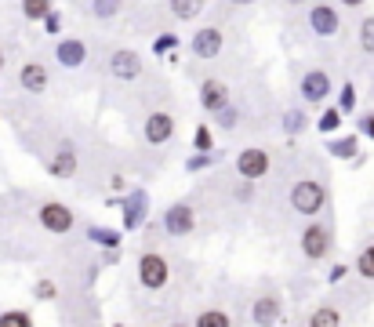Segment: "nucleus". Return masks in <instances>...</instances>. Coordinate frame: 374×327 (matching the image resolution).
Segmentation results:
<instances>
[{
  "label": "nucleus",
  "instance_id": "f257e3e1",
  "mask_svg": "<svg viewBox=\"0 0 374 327\" xmlns=\"http://www.w3.org/2000/svg\"><path fill=\"white\" fill-rule=\"evenodd\" d=\"M323 200H327V193H323L320 182H298L295 189H290V204H295V211H302V214H316L323 207Z\"/></svg>",
  "mask_w": 374,
  "mask_h": 327
},
{
  "label": "nucleus",
  "instance_id": "f03ea898",
  "mask_svg": "<svg viewBox=\"0 0 374 327\" xmlns=\"http://www.w3.org/2000/svg\"><path fill=\"white\" fill-rule=\"evenodd\" d=\"M138 280L145 283V288H163V283H168V258L145 251L138 258Z\"/></svg>",
  "mask_w": 374,
  "mask_h": 327
},
{
  "label": "nucleus",
  "instance_id": "7ed1b4c3",
  "mask_svg": "<svg viewBox=\"0 0 374 327\" xmlns=\"http://www.w3.org/2000/svg\"><path fill=\"white\" fill-rule=\"evenodd\" d=\"M40 222H44V229H51V233H69L73 229V211L66 204H58V200H48L44 207H40Z\"/></svg>",
  "mask_w": 374,
  "mask_h": 327
},
{
  "label": "nucleus",
  "instance_id": "20e7f679",
  "mask_svg": "<svg viewBox=\"0 0 374 327\" xmlns=\"http://www.w3.org/2000/svg\"><path fill=\"white\" fill-rule=\"evenodd\" d=\"M327 248H330V233L323 229V226H309L305 233H302V251H305V258H323L327 255Z\"/></svg>",
  "mask_w": 374,
  "mask_h": 327
},
{
  "label": "nucleus",
  "instance_id": "39448f33",
  "mask_svg": "<svg viewBox=\"0 0 374 327\" xmlns=\"http://www.w3.org/2000/svg\"><path fill=\"white\" fill-rule=\"evenodd\" d=\"M236 167H240L243 179H262V174L269 171V153L265 149H243Z\"/></svg>",
  "mask_w": 374,
  "mask_h": 327
},
{
  "label": "nucleus",
  "instance_id": "423d86ee",
  "mask_svg": "<svg viewBox=\"0 0 374 327\" xmlns=\"http://www.w3.org/2000/svg\"><path fill=\"white\" fill-rule=\"evenodd\" d=\"M109 65H113V77H120V80H131V77L142 73V58L135 51H116L109 58Z\"/></svg>",
  "mask_w": 374,
  "mask_h": 327
},
{
  "label": "nucleus",
  "instance_id": "0eeeda50",
  "mask_svg": "<svg viewBox=\"0 0 374 327\" xmlns=\"http://www.w3.org/2000/svg\"><path fill=\"white\" fill-rule=\"evenodd\" d=\"M175 135V120L168 113H153L149 120H145V139L149 142H168Z\"/></svg>",
  "mask_w": 374,
  "mask_h": 327
},
{
  "label": "nucleus",
  "instance_id": "6e6552de",
  "mask_svg": "<svg viewBox=\"0 0 374 327\" xmlns=\"http://www.w3.org/2000/svg\"><path fill=\"white\" fill-rule=\"evenodd\" d=\"M193 51H196L200 58L218 55V51H222V33H218V30H200L196 40H193Z\"/></svg>",
  "mask_w": 374,
  "mask_h": 327
},
{
  "label": "nucleus",
  "instance_id": "1a4fd4ad",
  "mask_svg": "<svg viewBox=\"0 0 374 327\" xmlns=\"http://www.w3.org/2000/svg\"><path fill=\"white\" fill-rule=\"evenodd\" d=\"M313 30L320 33V37H330L338 30V15H335V8H327V4H320V8H313Z\"/></svg>",
  "mask_w": 374,
  "mask_h": 327
},
{
  "label": "nucleus",
  "instance_id": "9d476101",
  "mask_svg": "<svg viewBox=\"0 0 374 327\" xmlns=\"http://www.w3.org/2000/svg\"><path fill=\"white\" fill-rule=\"evenodd\" d=\"M200 95H203V105H207V109H222L225 102H229V91H225L222 80H207V84L200 87Z\"/></svg>",
  "mask_w": 374,
  "mask_h": 327
},
{
  "label": "nucleus",
  "instance_id": "9b49d317",
  "mask_svg": "<svg viewBox=\"0 0 374 327\" xmlns=\"http://www.w3.org/2000/svg\"><path fill=\"white\" fill-rule=\"evenodd\" d=\"M193 229V211L185 207V204H178V207H171L168 211V233H189Z\"/></svg>",
  "mask_w": 374,
  "mask_h": 327
},
{
  "label": "nucleus",
  "instance_id": "f8f14e48",
  "mask_svg": "<svg viewBox=\"0 0 374 327\" xmlns=\"http://www.w3.org/2000/svg\"><path fill=\"white\" fill-rule=\"evenodd\" d=\"M327 87H330L327 73H309V77H305V84H302V95H305L309 102H320V98L327 95Z\"/></svg>",
  "mask_w": 374,
  "mask_h": 327
},
{
  "label": "nucleus",
  "instance_id": "ddd939ff",
  "mask_svg": "<svg viewBox=\"0 0 374 327\" xmlns=\"http://www.w3.org/2000/svg\"><path fill=\"white\" fill-rule=\"evenodd\" d=\"M22 87H26V91H44V87H48V73H44V65H36V62L22 65Z\"/></svg>",
  "mask_w": 374,
  "mask_h": 327
},
{
  "label": "nucleus",
  "instance_id": "4468645a",
  "mask_svg": "<svg viewBox=\"0 0 374 327\" xmlns=\"http://www.w3.org/2000/svg\"><path fill=\"white\" fill-rule=\"evenodd\" d=\"M280 316V298H258V305H255V320H258V327H269Z\"/></svg>",
  "mask_w": 374,
  "mask_h": 327
},
{
  "label": "nucleus",
  "instance_id": "2eb2a0df",
  "mask_svg": "<svg viewBox=\"0 0 374 327\" xmlns=\"http://www.w3.org/2000/svg\"><path fill=\"white\" fill-rule=\"evenodd\" d=\"M309 327H342V313L335 305H320V309L309 316Z\"/></svg>",
  "mask_w": 374,
  "mask_h": 327
},
{
  "label": "nucleus",
  "instance_id": "dca6fc26",
  "mask_svg": "<svg viewBox=\"0 0 374 327\" xmlns=\"http://www.w3.org/2000/svg\"><path fill=\"white\" fill-rule=\"evenodd\" d=\"M58 58L66 62V65H80V62H84V48H80L76 40H66V44L58 48Z\"/></svg>",
  "mask_w": 374,
  "mask_h": 327
},
{
  "label": "nucleus",
  "instance_id": "f3484780",
  "mask_svg": "<svg viewBox=\"0 0 374 327\" xmlns=\"http://www.w3.org/2000/svg\"><path fill=\"white\" fill-rule=\"evenodd\" d=\"M196 327H233V323H229V316H225L222 309H203L196 316Z\"/></svg>",
  "mask_w": 374,
  "mask_h": 327
},
{
  "label": "nucleus",
  "instance_id": "a211bd4d",
  "mask_svg": "<svg viewBox=\"0 0 374 327\" xmlns=\"http://www.w3.org/2000/svg\"><path fill=\"white\" fill-rule=\"evenodd\" d=\"M200 8H203V0H171V11L178 18H196Z\"/></svg>",
  "mask_w": 374,
  "mask_h": 327
},
{
  "label": "nucleus",
  "instance_id": "6ab92c4d",
  "mask_svg": "<svg viewBox=\"0 0 374 327\" xmlns=\"http://www.w3.org/2000/svg\"><path fill=\"white\" fill-rule=\"evenodd\" d=\"M356 273H360L363 280H374V244L360 251V258H356Z\"/></svg>",
  "mask_w": 374,
  "mask_h": 327
},
{
  "label": "nucleus",
  "instance_id": "aec40b11",
  "mask_svg": "<svg viewBox=\"0 0 374 327\" xmlns=\"http://www.w3.org/2000/svg\"><path fill=\"white\" fill-rule=\"evenodd\" d=\"M51 171H55V174H73V171H76V157H73L69 149H62L58 157H55V164H51Z\"/></svg>",
  "mask_w": 374,
  "mask_h": 327
},
{
  "label": "nucleus",
  "instance_id": "412c9836",
  "mask_svg": "<svg viewBox=\"0 0 374 327\" xmlns=\"http://www.w3.org/2000/svg\"><path fill=\"white\" fill-rule=\"evenodd\" d=\"M22 11L26 18H44L51 11V0H22Z\"/></svg>",
  "mask_w": 374,
  "mask_h": 327
},
{
  "label": "nucleus",
  "instance_id": "4be33fe9",
  "mask_svg": "<svg viewBox=\"0 0 374 327\" xmlns=\"http://www.w3.org/2000/svg\"><path fill=\"white\" fill-rule=\"evenodd\" d=\"M0 327H33V320L26 316V313H4V316H0Z\"/></svg>",
  "mask_w": 374,
  "mask_h": 327
},
{
  "label": "nucleus",
  "instance_id": "5701e85b",
  "mask_svg": "<svg viewBox=\"0 0 374 327\" xmlns=\"http://www.w3.org/2000/svg\"><path fill=\"white\" fill-rule=\"evenodd\" d=\"M360 44H363V51L374 55V18H367L363 26H360Z\"/></svg>",
  "mask_w": 374,
  "mask_h": 327
},
{
  "label": "nucleus",
  "instance_id": "b1692460",
  "mask_svg": "<svg viewBox=\"0 0 374 327\" xmlns=\"http://www.w3.org/2000/svg\"><path fill=\"white\" fill-rule=\"evenodd\" d=\"M335 127H338V109H327L320 117V131H335Z\"/></svg>",
  "mask_w": 374,
  "mask_h": 327
},
{
  "label": "nucleus",
  "instance_id": "393cba45",
  "mask_svg": "<svg viewBox=\"0 0 374 327\" xmlns=\"http://www.w3.org/2000/svg\"><path fill=\"white\" fill-rule=\"evenodd\" d=\"M116 8H120V0H95V11L98 15H113Z\"/></svg>",
  "mask_w": 374,
  "mask_h": 327
},
{
  "label": "nucleus",
  "instance_id": "a878e982",
  "mask_svg": "<svg viewBox=\"0 0 374 327\" xmlns=\"http://www.w3.org/2000/svg\"><path fill=\"white\" fill-rule=\"evenodd\" d=\"M352 149H356V142H342L335 153H338V157H352Z\"/></svg>",
  "mask_w": 374,
  "mask_h": 327
},
{
  "label": "nucleus",
  "instance_id": "bb28decb",
  "mask_svg": "<svg viewBox=\"0 0 374 327\" xmlns=\"http://www.w3.org/2000/svg\"><path fill=\"white\" fill-rule=\"evenodd\" d=\"M196 146L207 149V146H211V135H207V131H196Z\"/></svg>",
  "mask_w": 374,
  "mask_h": 327
},
{
  "label": "nucleus",
  "instance_id": "cd10ccee",
  "mask_svg": "<svg viewBox=\"0 0 374 327\" xmlns=\"http://www.w3.org/2000/svg\"><path fill=\"white\" fill-rule=\"evenodd\" d=\"M363 127H367V135L374 139V117H367V120H363Z\"/></svg>",
  "mask_w": 374,
  "mask_h": 327
},
{
  "label": "nucleus",
  "instance_id": "c85d7f7f",
  "mask_svg": "<svg viewBox=\"0 0 374 327\" xmlns=\"http://www.w3.org/2000/svg\"><path fill=\"white\" fill-rule=\"evenodd\" d=\"M342 4H349V8H356V4H363V0H342Z\"/></svg>",
  "mask_w": 374,
  "mask_h": 327
},
{
  "label": "nucleus",
  "instance_id": "c756f323",
  "mask_svg": "<svg viewBox=\"0 0 374 327\" xmlns=\"http://www.w3.org/2000/svg\"><path fill=\"white\" fill-rule=\"evenodd\" d=\"M233 4H255V0H233Z\"/></svg>",
  "mask_w": 374,
  "mask_h": 327
},
{
  "label": "nucleus",
  "instance_id": "7c9ffc66",
  "mask_svg": "<svg viewBox=\"0 0 374 327\" xmlns=\"http://www.w3.org/2000/svg\"><path fill=\"white\" fill-rule=\"evenodd\" d=\"M0 65H4V55H0Z\"/></svg>",
  "mask_w": 374,
  "mask_h": 327
}]
</instances>
